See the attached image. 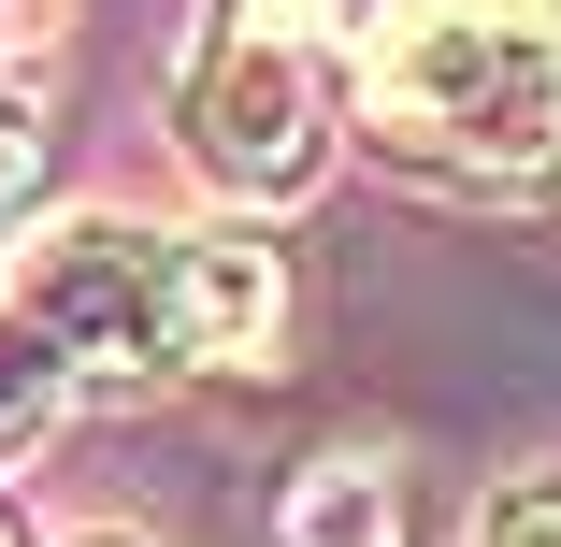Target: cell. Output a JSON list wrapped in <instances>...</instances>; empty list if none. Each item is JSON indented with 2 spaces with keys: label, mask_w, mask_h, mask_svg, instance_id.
<instances>
[{
  "label": "cell",
  "mask_w": 561,
  "mask_h": 547,
  "mask_svg": "<svg viewBox=\"0 0 561 547\" xmlns=\"http://www.w3.org/2000/svg\"><path fill=\"white\" fill-rule=\"evenodd\" d=\"M274 246L159 231V216H58L0 260V461L72 403H130L173 375H245L274 346Z\"/></svg>",
  "instance_id": "cell-1"
},
{
  "label": "cell",
  "mask_w": 561,
  "mask_h": 547,
  "mask_svg": "<svg viewBox=\"0 0 561 547\" xmlns=\"http://www.w3.org/2000/svg\"><path fill=\"white\" fill-rule=\"evenodd\" d=\"M360 130L403 173L518 187L561 159V0H403L360 58Z\"/></svg>",
  "instance_id": "cell-2"
},
{
  "label": "cell",
  "mask_w": 561,
  "mask_h": 547,
  "mask_svg": "<svg viewBox=\"0 0 561 547\" xmlns=\"http://www.w3.org/2000/svg\"><path fill=\"white\" fill-rule=\"evenodd\" d=\"M360 58H375V0H216L173 87L187 159L231 202H302L360 101Z\"/></svg>",
  "instance_id": "cell-3"
},
{
  "label": "cell",
  "mask_w": 561,
  "mask_h": 547,
  "mask_svg": "<svg viewBox=\"0 0 561 547\" xmlns=\"http://www.w3.org/2000/svg\"><path fill=\"white\" fill-rule=\"evenodd\" d=\"M288 547H403V490L375 461H302L288 476Z\"/></svg>",
  "instance_id": "cell-4"
},
{
  "label": "cell",
  "mask_w": 561,
  "mask_h": 547,
  "mask_svg": "<svg viewBox=\"0 0 561 547\" xmlns=\"http://www.w3.org/2000/svg\"><path fill=\"white\" fill-rule=\"evenodd\" d=\"M476 547H561V476H504L476 504Z\"/></svg>",
  "instance_id": "cell-5"
},
{
  "label": "cell",
  "mask_w": 561,
  "mask_h": 547,
  "mask_svg": "<svg viewBox=\"0 0 561 547\" xmlns=\"http://www.w3.org/2000/svg\"><path fill=\"white\" fill-rule=\"evenodd\" d=\"M30 173H44V130H30V101L0 87V231H15V202H30Z\"/></svg>",
  "instance_id": "cell-6"
},
{
  "label": "cell",
  "mask_w": 561,
  "mask_h": 547,
  "mask_svg": "<svg viewBox=\"0 0 561 547\" xmlns=\"http://www.w3.org/2000/svg\"><path fill=\"white\" fill-rule=\"evenodd\" d=\"M0 547H30V518H15V504H0Z\"/></svg>",
  "instance_id": "cell-7"
},
{
  "label": "cell",
  "mask_w": 561,
  "mask_h": 547,
  "mask_svg": "<svg viewBox=\"0 0 561 547\" xmlns=\"http://www.w3.org/2000/svg\"><path fill=\"white\" fill-rule=\"evenodd\" d=\"M87 547H145V533H87Z\"/></svg>",
  "instance_id": "cell-8"
}]
</instances>
